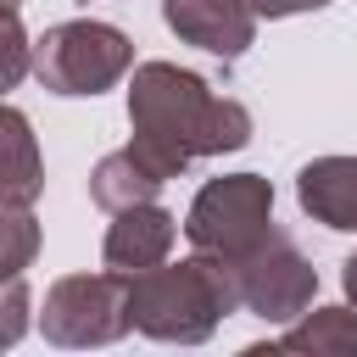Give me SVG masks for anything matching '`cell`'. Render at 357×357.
Returning a JSON list of instances; mask_svg holds the SVG:
<instances>
[{"label": "cell", "instance_id": "obj_1", "mask_svg": "<svg viewBox=\"0 0 357 357\" xmlns=\"http://www.w3.org/2000/svg\"><path fill=\"white\" fill-rule=\"evenodd\" d=\"M128 128L134 156L162 178H178L195 156H223L251 145V112L234 95H212V84L178 61H139L128 78Z\"/></svg>", "mask_w": 357, "mask_h": 357}, {"label": "cell", "instance_id": "obj_2", "mask_svg": "<svg viewBox=\"0 0 357 357\" xmlns=\"http://www.w3.org/2000/svg\"><path fill=\"white\" fill-rule=\"evenodd\" d=\"M128 312L134 329L162 346H201L229 312H240V290L229 262L195 251L184 262H156L145 273H128Z\"/></svg>", "mask_w": 357, "mask_h": 357}, {"label": "cell", "instance_id": "obj_3", "mask_svg": "<svg viewBox=\"0 0 357 357\" xmlns=\"http://www.w3.org/2000/svg\"><path fill=\"white\" fill-rule=\"evenodd\" d=\"M128 67H134V39L123 28H112V22H95V17L56 22V28H45L33 39V78L61 100L100 95Z\"/></svg>", "mask_w": 357, "mask_h": 357}, {"label": "cell", "instance_id": "obj_4", "mask_svg": "<svg viewBox=\"0 0 357 357\" xmlns=\"http://www.w3.org/2000/svg\"><path fill=\"white\" fill-rule=\"evenodd\" d=\"M273 234V184L262 173H223L206 178L184 212V240L201 257L240 262Z\"/></svg>", "mask_w": 357, "mask_h": 357}, {"label": "cell", "instance_id": "obj_5", "mask_svg": "<svg viewBox=\"0 0 357 357\" xmlns=\"http://www.w3.org/2000/svg\"><path fill=\"white\" fill-rule=\"evenodd\" d=\"M39 329L50 346H112L134 329L128 312V273L100 268V273H67L45 290Z\"/></svg>", "mask_w": 357, "mask_h": 357}, {"label": "cell", "instance_id": "obj_6", "mask_svg": "<svg viewBox=\"0 0 357 357\" xmlns=\"http://www.w3.org/2000/svg\"><path fill=\"white\" fill-rule=\"evenodd\" d=\"M234 273V290H240V307L268 318V324H296L312 296H318V268L301 257V245L290 234H268L257 251H245L240 262H229Z\"/></svg>", "mask_w": 357, "mask_h": 357}, {"label": "cell", "instance_id": "obj_7", "mask_svg": "<svg viewBox=\"0 0 357 357\" xmlns=\"http://www.w3.org/2000/svg\"><path fill=\"white\" fill-rule=\"evenodd\" d=\"M162 22L184 45H195L218 61H240L251 50L262 17L251 0H162Z\"/></svg>", "mask_w": 357, "mask_h": 357}, {"label": "cell", "instance_id": "obj_8", "mask_svg": "<svg viewBox=\"0 0 357 357\" xmlns=\"http://www.w3.org/2000/svg\"><path fill=\"white\" fill-rule=\"evenodd\" d=\"M173 240H178V218L156 201H139V206L112 212V229L100 240V262L117 273H145L173 257Z\"/></svg>", "mask_w": 357, "mask_h": 357}, {"label": "cell", "instance_id": "obj_9", "mask_svg": "<svg viewBox=\"0 0 357 357\" xmlns=\"http://www.w3.org/2000/svg\"><path fill=\"white\" fill-rule=\"evenodd\" d=\"M296 201L312 223L357 234V156H312L296 173Z\"/></svg>", "mask_w": 357, "mask_h": 357}, {"label": "cell", "instance_id": "obj_10", "mask_svg": "<svg viewBox=\"0 0 357 357\" xmlns=\"http://www.w3.org/2000/svg\"><path fill=\"white\" fill-rule=\"evenodd\" d=\"M262 351H312V357H357V307H312L301 312L273 346H251V357Z\"/></svg>", "mask_w": 357, "mask_h": 357}, {"label": "cell", "instance_id": "obj_11", "mask_svg": "<svg viewBox=\"0 0 357 357\" xmlns=\"http://www.w3.org/2000/svg\"><path fill=\"white\" fill-rule=\"evenodd\" d=\"M162 184H167V178H162L151 162H139L134 145H123V151H112V156L95 162V173H89V201H95L100 212H123V206L156 201Z\"/></svg>", "mask_w": 357, "mask_h": 357}, {"label": "cell", "instance_id": "obj_12", "mask_svg": "<svg viewBox=\"0 0 357 357\" xmlns=\"http://www.w3.org/2000/svg\"><path fill=\"white\" fill-rule=\"evenodd\" d=\"M6 156H11V167H6V201H22V206H33L39 201V190H45V162H39V145H33V128H28V117L17 112V106H6Z\"/></svg>", "mask_w": 357, "mask_h": 357}, {"label": "cell", "instance_id": "obj_13", "mask_svg": "<svg viewBox=\"0 0 357 357\" xmlns=\"http://www.w3.org/2000/svg\"><path fill=\"white\" fill-rule=\"evenodd\" d=\"M6 251H0V273L11 279V273H28V262H33V251H39V223H33V206H22V201H6Z\"/></svg>", "mask_w": 357, "mask_h": 357}, {"label": "cell", "instance_id": "obj_14", "mask_svg": "<svg viewBox=\"0 0 357 357\" xmlns=\"http://www.w3.org/2000/svg\"><path fill=\"white\" fill-rule=\"evenodd\" d=\"M6 73H0V84L6 89H17L22 84V73L33 67V39H28V28H22V11H6Z\"/></svg>", "mask_w": 357, "mask_h": 357}, {"label": "cell", "instance_id": "obj_15", "mask_svg": "<svg viewBox=\"0 0 357 357\" xmlns=\"http://www.w3.org/2000/svg\"><path fill=\"white\" fill-rule=\"evenodd\" d=\"M28 329V279L11 273L6 279V296H0V346H17Z\"/></svg>", "mask_w": 357, "mask_h": 357}, {"label": "cell", "instance_id": "obj_16", "mask_svg": "<svg viewBox=\"0 0 357 357\" xmlns=\"http://www.w3.org/2000/svg\"><path fill=\"white\" fill-rule=\"evenodd\" d=\"M257 6V17H268V22H279V17H301V11H324L329 0H251Z\"/></svg>", "mask_w": 357, "mask_h": 357}, {"label": "cell", "instance_id": "obj_17", "mask_svg": "<svg viewBox=\"0 0 357 357\" xmlns=\"http://www.w3.org/2000/svg\"><path fill=\"white\" fill-rule=\"evenodd\" d=\"M340 284H346V301L357 307V251H351V257L340 262Z\"/></svg>", "mask_w": 357, "mask_h": 357}, {"label": "cell", "instance_id": "obj_18", "mask_svg": "<svg viewBox=\"0 0 357 357\" xmlns=\"http://www.w3.org/2000/svg\"><path fill=\"white\" fill-rule=\"evenodd\" d=\"M6 11H22V0H6Z\"/></svg>", "mask_w": 357, "mask_h": 357}]
</instances>
